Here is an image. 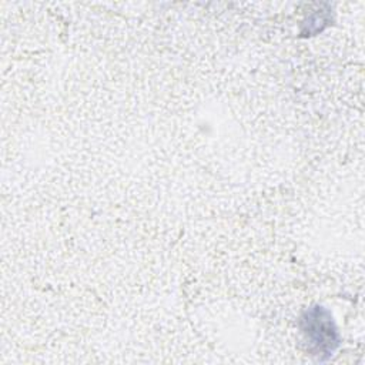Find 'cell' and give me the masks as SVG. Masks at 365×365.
Segmentation results:
<instances>
[{
    "label": "cell",
    "mask_w": 365,
    "mask_h": 365,
    "mask_svg": "<svg viewBox=\"0 0 365 365\" xmlns=\"http://www.w3.org/2000/svg\"><path fill=\"white\" fill-rule=\"evenodd\" d=\"M302 332L305 334L307 339H309L314 352L312 355H332L335 348L339 344L336 329L334 327L332 318L327 309L322 307H315L305 312L301 318Z\"/></svg>",
    "instance_id": "obj_1"
}]
</instances>
